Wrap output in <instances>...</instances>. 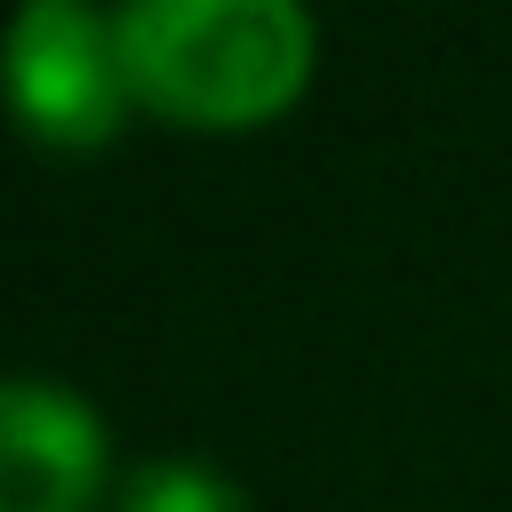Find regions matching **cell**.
I'll return each instance as SVG.
<instances>
[{
  "label": "cell",
  "instance_id": "cell-4",
  "mask_svg": "<svg viewBox=\"0 0 512 512\" xmlns=\"http://www.w3.org/2000/svg\"><path fill=\"white\" fill-rule=\"evenodd\" d=\"M120 512H248V496L200 456H152L128 472Z\"/></svg>",
  "mask_w": 512,
  "mask_h": 512
},
{
  "label": "cell",
  "instance_id": "cell-2",
  "mask_svg": "<svg viewBox=\"0 0 512 512\" xmlns=\"http://www.w3.org/2000/svg\"><path fill=\"white\" fill-rule=\"evenodd\" d=\"M0 88L40 144L64 152L112 144L120 112L136 104L120 64V16H96L80 0H32L0 40Z\"/></svg>",
  "mask_w": 512,
  "mask_h": 512
},
{
  "label": "cell",
  "instance_id": "cell-3",
  "mask_svg": "<svg viewBox=\"0 0 512 512\" xmlns=\"http://www.w3.org/2000/svg\"><path fill=\"white\" fill-rule=\"evenodd\" d=\"M112 472L104 424L48 376H0V512H96Z\"/></svg>",
  "mask_w": 512,
  "mask_h": 512
},
{
  "label": "cell",
  "instance_id": "cell-1",
  "mask_svg": "<svg viewBox=\"0 0 512 512\" xmlns=\"http://www.w3.org/2000/svg\"><path fill=\"white\" fill-rule=\"evenodd\" d=\"M128 96L184 128H256L312 80V16L288 0H136L120 8Z\"/></svg>",
  "mask_w": 512,
  "mask_h": 512
}]
</instances>
